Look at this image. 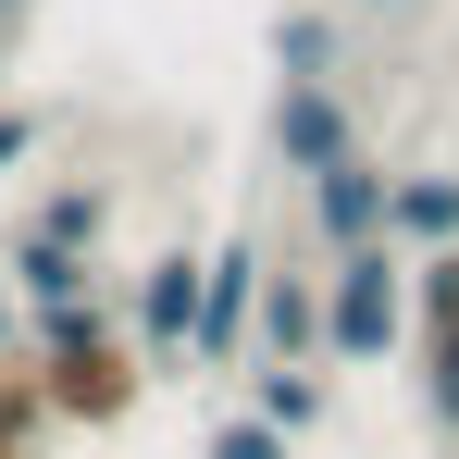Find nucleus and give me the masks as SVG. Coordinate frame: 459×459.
Here are the masks:
<instances>
[{
	"label": "nucleus",
	"instance_id": "9",
	"mask_svg": "<svg viewBox=\"0 0 459 459\" xmlns=\"http://www.w3.org/2000/svg\"><path fill=\"white\" fill-rule=\"evenodd\" d=\"M13 236H38V248H75V261H100V236H112V186H100V174H75V186H50V199H38V212H25Z\"/></svg>",
	"mask_w": 459,
	"mask_h": 459
},
{
	"label": "nucleus",
	"instance_id": "19",
	"mask_svg": "<svg viewBox=\"0 0 459 459\" xmlns=\"http://www.w3.org/2000/svg\"><path fill=\"white\" fill-rule=\"evenodd\" d=\"M13 25H25V0H0V38H13Z\"/></svg>",
	"mask_w": 459,
	"mask_h": 459
},
{
	"label": "nucleus",
	"instance_id": "11",
	"mask_svg": "<svg viewBox=\"0 0 459 459\" xmlns=\"http://www.w3.org/2000/svg\"><path fill=\"white\" fill-rule=\"evenodd\" d=\"M248 410H261V422H273V435L299 447L310 422H323V373H310V360H261V385H248Z\"/></svg>",
	"mask_w": 459,
	"mask_h": 459
},
{
	"label": "nucleus",
	"instance_id": "5",
	"mask_svg": "<svg viewBox=\"0 0 459 459\" xmlns=\"http://www.w3.org/2000/svg\"><path fill=\"white\" fill-rule=\"evenodd\" d=\"M186 348H199V248H150V273H137V360L150 373H199Z\"/></svg>",
	"mask_w": 459,
	"mask_h": 459
},
{
	"label": "nucleus",
	"instance_id": "7",
	"mask_svg": "<svg viewBox=\"0 0 459 459\" xmlns=\"http://www.w3.org/2000/svg\"><path fill=\"white\" fill-rule=\"evenodd\" d=\"M248 348H261V360H323V273H261Z\"/></svg>",
	"mask_w": 459,
	"mask_h": 459
},
{
	"label": "nucleus",
	"instance_id": "10",
	"mask_svg": "<svg viewBox=\"0 0 459 459\" xmlns=\"http://www.w3.org/2000/svg\"><path fill=\"white\" fill-rule=\"evenodd\" d=\"M0 286H13V310H50V299H87V286H100V261L38 248V236H0Z\"/></svg>",
	"mask_w": 459,
	"mask_h": 459
},
{
	"label": "nucleus",
	"instance_id": "4",
	"mask_svg": "<svg viewBox=\"0 0 459 459\" xmlns=\"http://www.w3.org/2000/svg\"><path fill=\"white\" fill-rule=\"evenodd\" d=\"M137 385H150V360L137 348H63V360H38V397H50V422H87V435H112L125 410H137Z\"/></svg>",
	"mask_w": 459,
	"mask_h": 459
},
{
	"label": "nucleus",
	"instance_id": "13",
	"mask_svg": "<svg viewBox=\"0 0 459 459\" xmlns=\"http://www.w3.org/2000/svg\"><path fill=\"white\" fill-rule=\"evenodd\" d=\"M410 323H422V335H459V248H422V273H410Z\"/></svg>",
	"mask_w": 459,
	"mask_h": 459
},
{
	"label": "nucleus",
	"instance_id": "1",
	"mask_svg": "<svg viewBox=\"0 0 459 459\" xmlns=\"http://www.w3.org/2000/svg\"><path fill=\"white\" fill-rule=\"evenodd\" d=\"M323 348L335 360H397L410 348V261L397 248H335V273H323Z\"/></svg>",
	"mask_w": 459,
	"mask_h": 459
},
{
	"label": "nucleus",
	"instance_id": "18",
	"mask_svg": "<svg viewBox=\"0 0 459 459\" xmlns=\"http://www.w3.org/2000/svg\"><path fill=\"white\" fill-rule=\"evenodd\" d=\"M335 13H410V0H335Z\"/></svg>",
	"mask_w": 459,
	"mask_h": 459
},
{
	"label": "nucleus",
	"instance_id": "15",
	"mask_svg": "<svg viewBox=\"0 0 459 459\" xmlns=\"http://www.w3.org/2000/svg\"><path fill=\"white\" fill-rule=\"evenodd\" d=\"M199 459H286V435L261 422V410H236V422H212V447Z\"/></svg>",
	"mask_w": 459,
	"mask_h": 459
},
{
	"label": "nucleus",
	"instance_id": "14",
	"mask_svg": "<svg viewBox=\"0 0 459 459\" xmlns=\"http://www.w3.org/2000/svg\"><path fill=\"white\" fill-rule=\"evenodd\" d=\"M422 422L459 435V335H422Z\"/></svg>",
	"mask_w": 459,
	"mask_h": 459
},
{
	"label": "nucleus",
	"instance_id": "20",
	"mask_svg": "<svg viewBox=\"0 0 459 459\" xmlns=\"http://www.w3.org/2000/svg\"><path fill=\"white\" fill-rule=\"evenodd\" d=\"M0 459H25V447H0Z\"/></svg>",
	"mask_w": 459,
	"mask_h": 459
},
{
	"label": "nucleus",
	"instance_id": "6",
	"mask_svg": "<svg viewBox=\"0 0 459 459\" xmlns=\"http://www.w3.org/2000/svg\"><path fill=\"white\" fill-rule=\"evenodd\" d=\"M310 236H323V261L335 248H373L385 236V161H335V174H310Z\"/></svg>",
	"mask_w": 459,
	"mask_h": 459
},
{
	"label": "nucleus",
	"instance_id": "17",
	"mask_svg": "<svg viewBox=\"0 0 459 459\" xmlns=\"http://www.w3.org/2000/svg\"><path fill=\"white\" fill-rule=\"evenodd\" d=\"M13 335H25V310H13V286H0V348H13Z\"/></svg>",
	"mask_w": 459,
	"mask_h": 459
},
{
	"label": "nucleus",
	"instance_id": "12",
	"mask_svg": "<svg viewBox=\"0 0 459 459\" xmlns=\"http://www.w3.org/2000/svg\"><path fill=\"white\" fill-rule=\"evenodd\" d=\"M273 75H335V0L273 13Z\"/></svg>",
	"mask_w": 459,
	"mask_h": 459
},
{
	"label": "nucleus",
	"instance_id": "16",
	"mask_svg": "<svg viewBox=\"0 0 459 459\" xmlns=\"http://www.w3.org/2000/svg\"><path fill=\"white\" fill-rule=\"evenodd\" d=\"M38 137H50V125H38L25 100H0V174H25V161H38Z\"/></svg>",
	"mask_w": 459,
	"mask_h": 459
},
{
	"label": "nucleus",
	"instance_id": "2",
	"mask_svg": "<svg viewBox=\"0 0 459 459\" xmlns=\"http://www.w3.org/2000/svg\"><path fill=\"white\" fill-rule=\"evenodd\" d=\"M261 236H224V248H199V373H236L248 360V323H261Z\"/></svg>",
	"mask_w": 459,
	"mask_h": 459
},
{
	"label": "nucleus",
	"instance_id": "8",
	"mask_svg": "<svg viewBox=\"0 0 459 459\" xmlns=\"http://www.w3.org/2000/svg\"><path fill=\"white\" fill-rule=\"evenodd\" d=\"M385 248H459V174H385Z\"/></svg>",
	"mask_w": 459,
	"mask_h": 459
},
{
	"label": "nucleus",
	"instance_id": "3",
	"mask_svg": "<svg viewBox=\"0 0 459 459\" xmlns=\"http://www.w3.org/2000/svg\"><path fill=\"white\" fill-rule=\"evenodd\" d=\"M273 161L286 174H335V161H360V112H348V87L335 75H273Z\"/></svg>",
	"mask_w": 459,
	"mask_h": 459
}]
</instances>
